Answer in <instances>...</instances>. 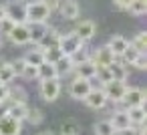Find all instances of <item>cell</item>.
Masks as SVG:
<instances>
[{
  "mask_svg": "<svg viewBox=\"0 0 147 135\" xmlns=\"http://www.w3.org/2000/svg\"><path fill=\"white\" fill-rule=\"evenodd\" d=\"M4 16H6V6H4V4H0V20H2Z\"/></svg>",
  "mask_w": 147,
  "mask_h": 135,
  "instance_id": "45",
  "label": "cell"
},
{
  "mask_svg": "<svg viewBox=\"0 0 147 135\" xmlns=\"http://www.w3.org/2000/svg\"><path fill=\"white\" fill-rule=\"evenodd\" d=\"M85 47V43L71 30V32H67V34H61V38H59V49H61V53L65 55V57H71L73 53H77L79 49H83Z\"/></svg>",
  "mask_w": 147,
  "mask_h": 135,
  "instance_id": "4",
  "label": "cell"
},
{
  "mask_svg": "<svg viewBox=\"0 0 147 135\" xmlns=\"http://www.w3.org/2000/svg\"><path fill=\"white\" fill-rule=\"evenodd\" d=\"M14 79H16V75H14L12 65H10V63H0V83L10 85Z\"/></svg>",
  "mask_w": 147,
  "mask_h": 135,
  "instance_id": "27",
  "label": "cell"
},
{
  "mask_svg": "<svg viewBox=\"0 0 147 135\" xmlns=\"http://www.w3.org/2000/svg\"><path fill=\"white\" fill-rule=\"evenodd\" d=\"M95 79H97V83H101V85H105V83L113 81V77H111V71H109V67H97Z\"/></svg>",
  "mask_w": 147,
  "mask_h": 135,
  "instance_id": "34",
  "label": "cell"
},
{
  "mask_svg": "<svg viewBox=\"0 0 147 135\" xmlns=\"http://www.w3.org/2000/svg\"><path fill=\"white\" fill-rule=\"evenodd\" d=\"M22 59H24V63H26V65H32V67H38V65L45 61L42 51H40V49H36V47H34V49H30V51H26Z\"/></svg>",
  "mask_w": 147,
  "mask_h": 135,
  "instance_id": "24",
  "label": "cell"
},
{
  "mask_svg": "<svg viewBox=\"0 0 147 135\" xmlns=\"http://www.w3.org/2000/svg\"><path fill=\"white\" fill-rule=\"evenodd\" d=\"M73 32L87 45L89 41H93L95 38V34H97V24H95V20H91V18H85V20H79L77 24H75V28H73Z\"/></svg>",
  "mask_w": 147,
  "mask_h": 135,
  "instance_id": "8",
  "label": "cell"
},
{
  "mask_svg": "<svg viewBox=\"0 0 147 135\" xmlns=\"http://www.w3.org/2000/svg\"><path fill=\"white\" fill-rule=\"evenodd\" d=\"M125 12H129L133 16H143L147 12V0H131Z\"/></svg>",
  "mask_w": 147,
  "mask_h": 135,
  "instance_id": "26",
  "label": "cell"
},
{
  "mask_svg": "<svg viewBox=\"0 0 147 135\" xmlns=\"http://www.w3.org/2000/svg\"><path fill=\"white\" fill-rule=\"evenodd\" d=\"M61 135H81V127H79V123L73 121V119L65 121V123L61 125Z\"/></svg>",
  "mask_w": 147,
  "mask_h": 135,
  "instance_id": "31",
  "label": "cell"
},
{
  "mask_svg": "<svg viewBox=\"0 0 147 135\" xmlns=\"http://www.w3.org/2000/svg\"><path fill=\"white\" fill-rule=\"evenodd\" d=\"M26 99H28V95H26V91L20 85L10 87V93H8V101L10 103H26Z\"/></svg>",
  "mask_w": 147,
  "mask_h": 135,
  "instance_id": "28",
  "label": "cell"
},
{
  "mask_svg": "<svg viewBox=\"0 0 147 135\" xmlns=\"http://www.w3.org/2000/svg\"><path fill=\"white\" fill-rule=\"evenodd\" d=\"M8 107H10V101H8V99H6V101H0V117L8 115Z\"/></svg>",
  "mask_w": 147,
  "mask_h": 135,
  "instance_id": "43",
  "label": "cell"
},
{
  "mask_svg": "<svg viewBox=\"0 0 147 135\" xmlns=\"http://www.w3.org/2000/svg\"><path fill=\"white\" fill-rule=\"evenodd\" d=\"M59 38H61V32H59L57 28H51V26H49V30L42 34V38H40L34 47L40 49V51H47V49H51V47H59Z\"/></svg>",
  "mask_w": 147,
  "mask_h": 135,
  "instance_id": "15",
  "label": "cell"
},
{
  "mask_svg": "<svg viewBox=\"0 0 147 135\" xmlns=\"http://www.w3.org/2000/svg\"><path fill=\"white\" fill-rule=\"evenodd\" d=\"M127 115H129V121L131 125H145V119H147V113H145V105L143 107H129L127 109Z\"/></svg>",
  "mask_w": 147,
  "mask_h": 135,
  "instance_id": "21",
  "label": "cell"
},
{
  "mask_svg": "<svg viewBox=\"0 0 147 135\" xmlns=\"http://www.w3.org/2000/svg\"><path fill=\"white\" fill-rule=\"evenodd\" d=\"M91 61L95 63V67H109L113 61H117V57L113 55V51L107 45H103L91 53Z\"/></svg>",
  "mask_w": 147,
  "mask_h": 135,
  "instance_id": "11",
  "label": "cell"
},
{
  "mask_svg": "<svg viewBox=\"0 0 147 135\" xmlns=\"http://www.w3.org/2000/svg\"><path fill=\"white\" fill-rule=\"evenodd\" d=\"M24 10H26V22H49L53 14L49 4L42 0H28V2H24Z\"/></svg>",
  "mask_w": 147,
  "mask_h": 135,
  "instance_id": "1",
  "label": "cell"
},
{
  "mask_svg": "<svg viewBox=\"0 0 147 135\" xmlns=\"http://www.w3.org/2000/svg\"><path fill=\"white\" fill-rule=\"evenodd\" d=\"M42 2H47L51 10H57V8H59V2H61V0H42Z\"/></svg>",
  "mask_w": 147,
  "mask_h": 135,
  "instance_id": "44",
  "label": "cell"
},
{
  "mask_svg": "<svg viewBox=\"0 0 147 135\" xmlns=\"http://www.w3.org/2000/svg\"><path fill=\"white\" fill-rule=\"evenodd\" d=\"M91 89H93V81H89V79L75 77V79L69 83V95H71V99H75V101H83Z\"/></svg>",
  "mask_w": 147,
  "mask_h": 135,
  "instance_id": "5",
  "label": "cell"
},
{
  "mask_svg": "<svg viewBox=\"0 0 147 135\" xmlns=\"http://www.w3.org/2000/svg\"><path fill=\"white\" fill-rule=\"evenodd\" d=\"M119 105H123V109H129V107H143L145 105V91L141 87H127Z\"/></svg>",
  "mask_w": 147,
  "mask_h": 135,
  "instance_id": "2",
  "label": "cell"
},
{
  "mask_svg": "<svg viewBox=\"0 0 147 135\" xmlns=\"http://www.w3.org/2000/svg\"><path fill=\"white\" fill-rule=\"evenodd\" d=\"M83 103H85L89 109L101 111V109L107 105V97H105V93H103V89H101V87H93V89L87 93V97L83 99Z\"/></svg>",
  "mask_w": 147,
  "mask_h": 135,
  "instance_id": "10",
  "label": "cell"
},
{
  "mask_svg": "<svg viewBox=\"0 0 147 135\" xmlns=\"http://www.w3.org/2000/svg\"><path fill=\"white\" fill-rule=\"evenodd\" d=\"M57 10L63 16V20H69V22H75L81 16V4H79V0H61Z\"/></svg>",
  "mask_w": 147,
  "mask_h": 135,
  "instance_id": "7",
  "label": "cell"
},
{
  "mask_svg": "<svg viewBox=\"0 0 147 135\" xmlns=\"http://www.w3.org/2000/svg\"><path fill=\"white\" fill-rule=\"evenodd\" d=\"M8 93H10V85L0 83V101H6L8 99Z\"/></svg>",
  "mask_w": 147,
  "mask_h": 135,
  "instance_id": "41",
  "label": "cell"
},
{
  "mask_svg": "<svg viewBox=\"0 0 147 135\" xmlns=\"http://www.w3.org/2000/svg\"><path fill=\"white\" fill-rule=\"evenodd\" d=\"M139 55H141V53H137V51H135V49H133V47L129 45V47H127V49L123 51V55L119 57V61H121L123 65H127V67H131V65L135 63V59H137Z\"/></svg>",
  "mask_w": 147,
  "mask_h": 135,
  "instance_id": "30",
  "label": "cell"
},
{
  "mask_svg": "<svg viewBox=\"0 0 147 135\" xmlns=\"http://www.w3.org/2000/svg\"><path fill=\"white\" fill-rule=\"evenodd\" d=\"M107 47L113 51V55L119 59L121 55H123V51L129 47V41L123 36V34H113L111 38H109V43H107Z\"/></svg>",
  "mask_w": 147,
  "mask_h": 135,
  "instance_id": "17",
  "label": "cell"
},
{
  "mask_svg": "<svg viewBox=\"0 0 147 135\" xmlns=\"http://www.w3.org/2000/svg\"><path fill=\"white\" fill-rule=\"evenodd\" d=\"M115 135H145V125H141V127H137V125H129L127 129L117 131Z\"/></svg>",
  "mask_w": 147,
  "mask_h": 135,
  "instance_id": "36",
  "label": "cell"
},
{
  "mask_svg": "<svg viewBox=\"0 0 147 135\" xmlns=\"http://www.w3.org/2000/svg\"><path fill=\"white\" fill-rule=\"evenodd\" d=\"M14 24H16V22H12L8 16H4L2 20H0V36H8V32L12 30Z\"/></svg>",
  "mask_w": 147,
  "mask_h": 135,
  "instance_id": "38",
  "label": "cell"
},
{
  "mask_svg": "<svg viewBox=\"0 0 147 135\" xmlns=\"http://www.w3.org/2000/svg\"><path fill=\"white\" fill-rule=\"evenodd\" d=\"M93 129H95V135H115V131H113L109 119H101V121H97Z\"/></svg>",
  "mask_w": 147,
  "mask_h": 135,
  "instance_id": "32",
  "label": "cell"
},
{
  "mask_svg": "<svg viewBox=\"0 0 147 135\" xmlns=\"http://www.w3.org/2000/svg\"><path fill=\"white\" fill-rule=\"evenodd\" d=\"M42 57H45V61H47V63H53V65H55V63H57V61H61L65 55L61 53V49H59V47H51V49L42 51Z\"/></svg>",
  "mask_w": 147,
  "mask_h": 135,
  "instance_id": "33",
  "label": "cell"
},
{
  "mask_svg": "<svg viewBox=\"0 0 147 135\" xmlns=\"http://www.w3.org/2000/svg\"><path fill=\"white\" fill-rule=\"evenodd\" d=\"M36 73H38V81H45V79H59L57 67H55L53 63H47V61H42V63L36 67Z\"/></svg>",
  "mask_w": 147,
  "mask_h": 135,
  "instance_id": "20",
  "label": "cell"
},
{
  "mask_svg": "<svg viewBox=\"0 0 147 135\" xmlns=\"http://www.w3.org/2000/svg\"><path fill=\"white\" fill-rule=\"evenodd\" d=\"M69 59L73 61V65H79V63H83V61H89V59H91V53L87 51V47H83V49H79L77 53H73Z\"/></svg>",
  "mask_w": 147,
  "mask_h": 135,
  "instance_id": "35",
  "label": "cell"
},
{
  "mask_svg": "<svg viewBox=\"0 0 147 135\" xmlns=\"http://www.w3.org/2000/svg\"><path fill=\"white\" fill-rule=\"evenodd\" d=\"M131 67H135L137 71H145V69H147V57H145V55H139Z\"/></svg>",
  "mask_w": 147,
  "mask_h": 135,
  "instance_id": "40",
  "label": "cell"
},
{
  "mask_svg": "<svg viewBox=\"0 0 147 135\" xmlns=\"http://www.w3.org/2000/svg\"><path fill=\"white\" fill-rule=\"evenodd\" d=\"M55 67H57L59 79H63V77L71 75V73H73V69H75V65H73V61H71L69 57H63L61 61H57V63H55Z\"/></svg>",
  "mask_w": 147,
  "mask_h": 135,
  "instance_id": "25",
  "label": "cell"
},
{
  "mask_svg": "<svg viewBox=\"0 0 147 135\" xmlns=\"http://www.w3.org/2000/svg\"><path fill=\"white\" fill-rule=\"evenodd\" d=\"M20 79H26V81H36V79H38L36 67H32V65H24V71H22Z\"/></svg>",
  "mask_w": 147,
  "mask_h": 135,
  "instance_id": "37",
  "label": "cell"
},
{
  "mask_svg": "<svg viewBox=\"0 0 147 135\" xmlns=\"http://www.w3.org/2000/svg\"><path fill=\"white\" fill-rule=\"evenodd\" d=\"M109 71H111V77H113L115 81H125V83H127V79H129V67L123 65L119 59L109 65Z\"/></svg>",
  "mask_w": 147,
  "mask_h": 135,
  "instance_id": "18",
  "label": "cell"
},
{
  "mask_svg": "<svg viewBox=\"0 0 147 135\" xmlns=\"http://www.w3.org/2000/svg\"><path fill=\"white\" fill-rule=\"evenodd\" d=\"M26 113H28V103H10V107H8V115L20 123L26 119Z\"/></svg>",
  "mask_w": 147,
  "mask_h": 135,
  "instance_id": "22",
  "label": "cell"
},
{
  "mask_svg": "<svg viewBox=\"0 0 147 135\" xmlns=\"http://www.w3.org/2000/svg\"><path fill=\"white\" fill-rule=\"evenodd\" d=\"M129 45L137 51V53H141V55H145L147 53V32L145 30H141V32H137L131 41H129Z\"/></svg>",
  "mask_w": 147,
  "mask_h": 135,
  "instance_id": "23",
  "label": "cell"
},
{
  "mask_svg": "<svg viewBox=\"0 0 147 135\" xmlns=\"http://www.w3.org/2000/svg\"><path fill=\"white\" fill-rule=\"evenodd\" d=\"M101 89H103V93H105V97H107V103H117V105H119V101H121V97H123V93H125V89H127V83L113 79V81L101 85Z\"/></svg>",
  "mask_w": 147,
  "mask_h": 135,
  "instance_id": "6",
  "label": "cell"
},
{
  "mask_svg": "<svg viewBox=\"0 0 147 135\" xmlns=\"http://www.w3.org/2000/svg\"><path fill=\"white\" fill-rule=\"evenodd\" d=\"M26 24H28V34L32 45H36L42 38V34L49 30V22H26Z\"/></svg>",
  "mask_w": 147,
  "mask_h": 135,
  "instance_id": "19",
  "label": "cell"
},
{
  "mask_svg": "<svg viewBox=\"0 0 147 135\" xmlns=\"http://www.w3.org/2000/svg\"><path fill=\"white\" fill-rule=\"evenodd\" d=\"M6 38H8L12 45H16V47H24V45H28V43H30L28 24H26V22H16V24L12 26V30L8 32Z\"/></svg>",
  "mask_w": 147,
  "mask_h": 135,
  "instance_id": "9",
  "label": "cell"
},
{
  "mask_svg": "<svg viewBox=\"0 0 147 135\" xmlns=\"http://www.w3.org/2000/svg\"><path fill=\"white\" fill-rule=\"evenodd\" d=\"M129 2H131V0H113V6L117 8V10H127V6H129Z\"/></svg>",
  "mask_w": 147,
  "mask_h": 135,
  "instance_id": "42",
  "label": "cell"
},
{
  "mask_svg": "<svg viewBox=\"0 0 147 135\" xmlns=\"http://www.w3.org/2000/svg\"><path fill=\"white\" fill-rule=\"evenodd\" d=\"M10 65H12V69H14V75L16 77H20L22 75V71H24V59L22 57H18V59H14V61H10Z\"/></svg>",
  "mask_w": 147,
  "mask_h": 135,
  "instance_id": "39",
  "label": "cell"
},
{
  "mask_svg": "<svg viewBox=\"0 0 147 135\" xmlns=\"http://www.w3.org/2000/svg\"><path fill=\"white\" fill-rule=\"evenodd\" d=\"M6 6V16L12 20V22H26V10H24V2H10V4H4Z\"/></svg>",
  "mask_w": 147,
  "mask_h": 135,
  "instance_id": "14",
  "label": "cell"
},
{
  "mask_svg": "<svg viewBox=\"0 0 147 135\" xmlns=\"http://www.w3.org/2000/svg\"><path fill=\"white\" fill-rule=\"evenodd\" d=\"M26 123H30V125H40L42 121H45V113L38 109V107H28V113H26V119H24Z\"/></svg>",
  "mask_w": 147,
  "mask_h": 135,
  "instance_id": "29",
  "label": "cell"
},
{
  "mask_svg": "<svg viewBox=\"0 0 147 135\" xmlns=\"http://www.w3.org/2000/svg\"><path fill=\"white\" fill-rule=\"evenodd\" d=\"M38 93L42 97V101L47 103H55L61 95V79H45L38 85Z\"/></svg>",
  "mask_w": 147,
  "mask_h": 135,
  "instance_id": "3",
  "label": "cell"
},
{
  "mask_svg": "<svg viewBox=\"0 0 147 135\" xmlns=\"http://www.w3.org/2000/svg\"><path fill=\"white\" fill-rule=\"evenodd\" d=\"M22 133V123L16 121L10 115L0 117V135H20Z\"/></svg>",
  "mask_w": 147,
  "mask_h": 135,
  "instance_id": "12",
  "label": "cell"
},
{
  "mask_svg": "<svg viewBox=\"0 0 147 135\" xmlns=\"http://www.w3.org/2000/svg\"><path fill=\"white\" fill-rule=\"evenodd\" d=\"M73 73H75V77H81V79H89V81H93V79H95V73H97V67H95V63L89 59V61H83V63L75 65Z\"/></svg>",
  "mask_w": 147,
  "mask_h": 135,
  "instance_id": "16",
  "label": "cell"
},
{
  "mask_svg": "<svg viewBox=\"0 0 147 135\" xmlns=\"http://www.w3.org/2000/svg\"><path fill=\"white\" fill-rule=\"evenodd\" d=\"M109 123H111V127H113L115 133L127 129V127L131 125L129 115H127V109H115V111L111 113V117H109Z\"/></svg>",
  "mask_w": 147,
  "mask_h": 135,
  "instance_id": "13",
  "label": "cell"
}]
</instances>
